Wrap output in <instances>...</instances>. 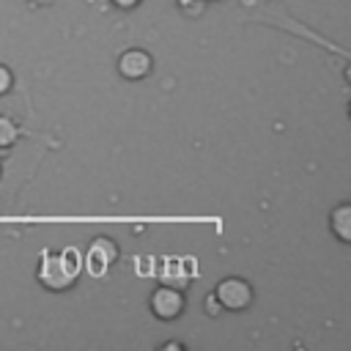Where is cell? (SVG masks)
Returning a JSON list of instances; mask_svg holds the SVG:
<instances>
[{"label":"cell","mask_w":351,"mask_h":351,"mask_svg":"<svg viewBox=\"0 0 351 351\" xmlns=\"http://www.w3.org/2000/svg\"><path fill=\"white\" fill-rule=\"evenodd\" d=\"M77 280V271L66 266V261L60 258V252H52V250H44L41 252V261H38V282L49 291H66L71 288Z\"/></svg>","instance_id":"6da1fadb"},{"label":"cell","mask_w":351,"mask_h":351,"mask_svg":"<svg viewBox=\"0 0 351 351\" xmlns=\"http://www.w3.org/2000/svg\"><path fill=\"white\" fill-rule=\"evenodd\" d=\"M115 261H118V244L112 239H107V236H99V239L90 241L88 252L82 255V269L90 277H104L112 269Z\"/></svg>","instance_id":"7a4b0ae2"},{"label":"cell","mask_w":351,"mask_h":351,"mask_svg":"<svg viewBox=\"0 0 351 351\" xmlns=\"http://www.w3.org/2000/svg\"><path fill=\"white\" fill-rule=\"evenodd\" d=\"M214 296H217V302L222 304V310L241 313V310H247L250 302H252V288H250V282L241 280V277H225V280L217 282Z\"/></svg>","instance_id":"3957f363"},{"label":"cell","mask_w":351,"mask_h":351,"mask_svg":"<svg viewBox=\"0 0 351 351\" xmlns=\"http://www.w3.org/2000/svg\"><path fill=\"white\" fill-rule=\"evenodd\" d=\"M156 277L162 285L184 291L186 282L192 277H197V263H195V258H165V263L156 266Z\"/></svg>","instance_id":"277c9868"},{"label":"cell","mask_w":351,"mask_h":351,"mask_svg":"<svg viewBox=\"0 0 351 351\" xmlns=\"http://www.w3.org/2000/svg\"><path fill=\"white\" fill-rule=\"evenodd\" d=\"M151 313H154L159 321H173V318H178V315L184 313V291L159 282V288H154V293H151Z\"/></svg>","instance_id":"5b68a950"},{"label":"cell","mask_w":351,"mask_h":351,"mask_svg":"<svg viewBox=\"0 0 351 351\" xmlns=\"http://www.w3.org/2000/svg\"><path fill=\"white\" fill-rule=\"evenodd\" d=\"M151 66H154V60L145 49H126L118 60V71L123 80H143V77H148Z\"/></svg>","instance_id":"8992f818"},{"label":"cell","mask_w":351,"mask_h":351,"mask_svg":"<svg viewBox=\"0 0 351 351\" xmlns=\"http://www.w3.org/2000/svg\"><path fill=\"white\" fill-rule=\"evenodd\" d=\"M329 228L335 230V236H337L343 244L351 241V206H348V203H340V206L332 211Z\"/></svg>","instance_id":"52a82bcc"},{"label":"cell","mask_w":351,"mask_h":351,"mask_svg":"<svg viewBox=\"0 0 351 351\" xmlns=\"http://www.w3.org/2000/svg\"><path fill=\"white\" fill-rule=\"evenodd\" d=\"M16 137H19V126L8 115H0V156L16 143Z\"/></svg>","instance_id":"ba28073f"},{"label":"cell","mask_w":351,"mask_h":351,"mask_svg":"<svg viewBox=\"0 0 351 351\" xmlns=\"http://www.w3.org/2000/svg\"><path fill=\"white\" fill-rule=\"evenodd\" d=\"M60 258L66 261V266L69 269H74L77 274L82 271V252L77 250V247H66V250H60Z\"/></svg>","instance_id":"9c48e42d"},{"label":"cell","mask_w":351,"mask_h":351,"mask_svg":"<svg viewBox=\"0 0 351 351\" xmlns=\"http://www.w3.org/2000/svg\"><path fill=\"white\" fill-rule=\"evenodd\" d=\"M11 85H14V74H11V69H8V66H3V63H0V96H3V93H8V90H11Z\"/></svg>","instance_id":"30bf717a"},{"label":"cell","mask_w":351,"mask_h":351,"mask_svg":"<svg viewBox=\"0 0 351 351\" xmlns=\"http://www.w3.org/2000/svg\"><path fill=\"white\" fill-rule=\"evenodd\" d=\"M154 271H156V258L143 255L140 258V266H137V274H154Z\"/></svg>","instance_id":"8fae6325"},{"label":"cell","mask_w":351,"mask_h":351,"mask_svg":"<svg viewBox=\"0 0 351 351\" xmlns=\"http://www.w3.org/2000/svg\"><path fill=\"white\" fill-rule=\"evenodd\" d=\"M219 310H222V304L217 302V296H214V291L206 296V313L208 315H219Z\"/></svg>","instance_id":"7c38bea8"},{"label":"cell","mask_w":351,"mask_h":351,"mask_svg":"<svg viewBox=\"0 0 351 351\" xmlns=\"http://www.w3.org/2000/svg\"><path fill=\"white\" fill-rule=\"evenodd\" d=\"M112 3H115L118 8H134V5L140 3V0H112Z\"/></svg>","instance_id":"4fadbf2b"},{"label":"cell","mask_w":351,"mask_h":351,"mask_svg":"<svg viewBox=\"0 0 351 351\" xmlns=\"http://www.w3.org/2000/svg\"><path fill=\"white\" fill-rule=\"evenodd\" d=\"M162 348H165V351H173V348H176V351H181V348H184V343H173V340H170V343H165Z\"/></svg>","instance_id":"5bb4252c"},{"label":"cell","mask_w":351,"mask_h":351,"mask_svg":"<svg viewBox=\"0 0 351 351\" xmlns=\"http://www.w3.org/2000/svg\"><path fill=\"white\" fill-rule=\"evenodd\" d=\"M0 176H3V167H0Z\"/></svg>","instance_id":"9a60e30c"}]
</instances>
